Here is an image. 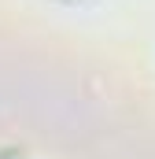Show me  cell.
Returning a JSON list of instances; mask_svg holds the SVG:
<instances>
[{"label": "cell", "mask_w": 155, "mask_h": 159, "mask_svg": "<svg viewBox=\"0 0 155 159\" xmlns=\"http://www.w3.org/2000/svg\"><path fill=\"white\" fill-rule=\"evenodd\" d=\"M0 159H22V156H0Z\"/></svg>", "instance_id": "1"}]
</instances>
